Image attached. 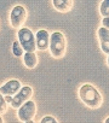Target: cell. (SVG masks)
Wrapping results in <instances>:
<instances>
[{"label": "cell", "mask_w": 109, "mask_h": 123, "mask_svg": "<svg viewBox=\"0 0 109 123\" xmlns=\"http://www.w3.org/2000/svg\"><path fill=\"white\" fill-rule=\"evenodd\" d=\"M22 88L21 82L17 80H10L7 81L5 85H3L0 87V93H1L4 97L5 95H15L20 92V89Z\"/></svg>", "instance_id": "52a82bcc"}, {"label": "cell", "mask_w": 109, "mask_h": 123, "mask_svg": "<svg viewBox=\"0 0 109 123\" xmlns=\"http://www.w3.org/2000/svg\"><path fill=\"white\" fill-rule=\"evenodd\" d=\"M23 63L28 69H34L38 64V57L34 52H26L24 58H23Z\"/></svg>", "instance_id": "8fae6325"}, {"label": "cell", "mask_w": 109, "mask_h": 123, "mask_svg": "<svg viewBox=\"0 0 109 123\" xmlns=\"http://www.w3.org/2000/svg\"><path fill=\"white\" fill-rule=\"evenodd\" d=\"M52 5L58 12L66 13L73 9L74 1L73 0H52Z\"/></svg>", "instance_id": "30bf717a"}, {"label": "cell", "mask_w": 109, "mask_h": 123, "mask_svg": "<svg viewBox=\"0 0 109 123\" xmlns=\"http://www.w3.org/2000/svg\"><path fill=\"white\" fill-rule=\"evenodd\" d=\"M107 64H108V67H109V55H108V58H107Z\"/></svg>", "instance_id": "d6986e66"}, {"label": "cell", "mask_w": 109, "mask_h": 123, "mask_svg": "<svg viewBox=\"0 0 109 123\" xmlns=\"http://www.w3.org/2000/svg\"><path fill=\"white\" fill-rule=\"evenodd\" d=\"M17 36L26 52H34L36 49V39L34 37V34L29 28L22 27L21 29H18Z\"/></svg>", "instance_id": "3957f363"}, {"label": "cell", "mask_w": 109, "mask_h": 123, "mask_svg": "<svg viewBox=\"0 0 109 123\" xmlns=\"http://www.w3.org/2000/svg\"><path fill=\"white\" fill-rule=\"evenodd\" d=\"M97 35H98L101 49L103 51V53L109 55V29L101 27L97 31Z\"/></svg>", "instance_id": "9c48e42d"}, {"label": "cell", "mask_w": 109, "mask_h": 123, "mask_svg": "<svg viewBox=\"0 0 109 123\" xmlns=\"http://www.w3.org/2000/svg\"><path fill=\"white\" fill-rule=\"evenodd\" d=\"M50 35L47 30H39L35 35L36 39V48L40 51H46L50 48Z\"/></svg>", "instance_id": "ba28073f"}, {"label": "cell", "mask_w": 109, "mask_h": 123, "mask_svg": "<svg viewBox=\"0 0 109 123\" xmlns=\"http://www.w3.org/2000/svg\"><path fill=\"white\" fill-rule=\"evenodd\" d=\"M33 95V89L29 86H24L20 89V92L17 94H15V97L12 98L11 101V106L14 109H20L26 101L29 100V98H32Z\"/></svg>", "instance_id": "8992f818"}, {"label": "cell", "mask_w": 109, "mask_h": 123, "mask_svg": "<svg viewBox=\"0 0 109 123\" xmlns=\"http://www.w3.org/2000/svg\"><path fill=\"white\" fill-rule=\"evenodd\" d=\"M5 100H6V103H10V104H11V101H12V95H5Z\"/></svg>", "instance_id": "e0dca14e"}, {"label": "cell", "mask_w": 109, "mask_h": 123, "mask_svg": "<svg viewBox=\"0 0 109 123\" xmlns=\"http://www.w3.org/2000/svg\"><path fill=\"white\" fill-rule=\"evenodd\" d=\"M102 27L109 29V17H105V18L102 19Z\"/></svg>", "instance_id": "2e32d148"}, {"label": "cell", "mask_w": 109, "mask_h": 123, "mask_svg": "<svg viewBox=\"0 0 109 123\" xmlns=\"http://www.w3.org/2000/svg\"><path fill=\"white\" fill-rule=\"evenodd\" d=\"M104 123H109V117H108V118H105V121H104Z\"/></svg>", "instance_id": "ac0fdd59"}, {"label": "cell", "mask_w": 109, "mask_h": 123, "mask_svg": "<svg viewBox=\"0 0 109 123\" xmlns=\"http://www.w3.org/2000/svg\"><path fill=\"white\" fill-rule=\"evenodd\" d=\"M0 123H3V118L1 117H0Z\"/></svg>", "instance_id": "44dd1931"}, {"label": "cell", "mask_w": 109, "mask_h": 123, "mask_svg": "<svg viewBox=\"0 0 109 123\" xmlns=\"http://www.w3.org/2000/svg\"><path fill=\"white\" fill-rule=\"evenodd\" d=\"M66 37L62 33L54 31L50 37V53L53 58L60 59L66 54Z\"/></svg>", "instance_id": "7a4b0ae2"}, {"label": "cell", "mask_w": 109, "mask_h": 123, "mask_svg": "<svg viewBox=\"0 0 109 123\" xmlns=\"http://www.w3.org/2000/svg\"><path fill=\"white\" fill-rule=\"evenodd\" d=\"M24 123H34V122H33V121L30 119V121H27V122H24Z\"/></svg>", "instance_id": "ffe728a7"}, {"label": "cell", "mask_w": 109, "mask_h": 123, "mask_svg": "<svg viewBox=\"0 0 109 123\" xmlns=\"http://www.w3.org/2000/svg\"><path fill=\"white\" fill-rule=\"evenodd\" d=\"M6 109H7V104H6V100L4 98V95L0 93V115H3L6 112Z\"/></svg>", "instance_id": "5bb4252c"}, {"label": "cell", "mask_w": 109, "mask_h": 123, "mask_svg": "<svg viewBox=\"0 0 109 123\" xmlns=\"http://www.w3.org/2000/svg\"><path fill=\"white\" fill-rule=\"evenodd\" d=\"M40 123H58V122H57L56 118L52 117V116H45V117L40 121Z\"/></svg>", "instance_id": "9a60e30c"}, {"label": "cell", "mask_w": 109, "mask_h": 123, "mask_svg": "<svg viewBox=\"0 0 109 123\" xmlns=\"http://www.w3.org/2000/svg\"><path fill=\"white\" fill-rule=\"evenodd\" d=\"M23 52H24V49H23L22 45L20 43V41H15L12 43V53L16 57H22L23 55Z\"/></svg>", "instance_id": "4fadbf2b"}, {"label": "cell", "mask_w": 109, "mask_h": 123, "mask_svg": "<svg viewBox=\"0 0 109 123\" xmlns=\"http://www.w3.org/2000/svg\"><path fill=\"white\" fill-rule=\"evenodd\" d=\"M99 13L103 18L109 17V0H103L99 6Z\"/></svg>", "instance_id": "7c38bea8"}, {"label": "cell", "mask_w": 109, "mask_h": 123, "mask_svg": "<svg viewBox=\"0 0 109 123\" xmlns=\"http://www.w3.org/2000/svg\"><path fill=\"white\" fill-rule=\"evenodd\" d=\"M35 113H36V105H35V103L32 101V100H28V101H26L18 109L17 116H18L20 121L27 122V121L33 119V117L35 116Z\"/></svg>", "instance_id": "5b68a950"}, {"label": "cell", "mask_w": 109, "mask_h": 123, "mask_svg": "<svg viewBox=\"0 0 109 123\" xmlns=\"http://www.w3.org/2000/svg\"><path fill=\"white\" fill-rule=\"evenodd\" d=\"M79 97L81 99V101L91 109H98L102 103H103V98L99 94V92L92 86V85H82L79 88Z\"/></svg>", "instance_id": "6da1fadb"}, {"label": "cell", "mask_w": 109, "mask_h": 123, "mask_svg": "<svg viewBox=\"0 0 109 123\" xmlns=\"http://www.w3.org/2000/svg\"><path fill=\"white\" fill-rule=\"evenodd\" d=\"M27 19V10L21 6V5H17L15 6L12 10H11V13H10V23L12 25V28L15 29H21L22 25L24 24Z\"/></svg>", "instance_id": "277c9868"}]
</instances>
